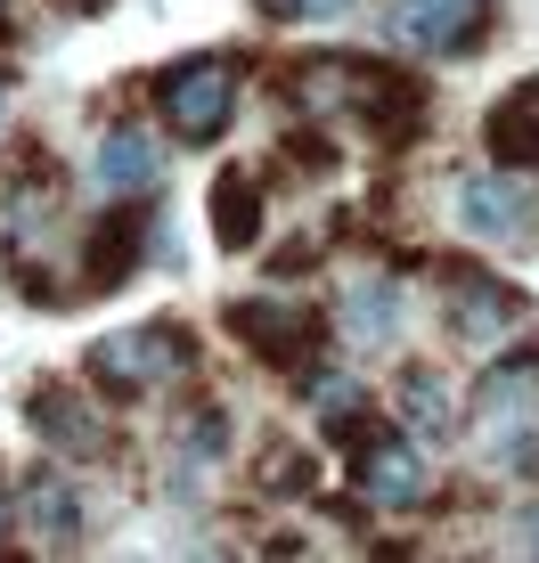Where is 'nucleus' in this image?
Masks as SVG:
<instances>
[{
  "label": "nucleus",
  "instance_id": "obj_14",
  "mask_svg": "<svg viewBox=\"0 0 539 563\" xmlns=\"http://www.w3.org/2000/svg\"><path fill=\"white\" fill-rule=\"evenodd\" d=\"M254 238H262V188H254V172H221V180H213V245H221V254H245Z\"/></svg>",
  "mask_w": 539,
  "mask_h": 563
},
{
  "label": "nucleus",
  "instance_id": "obj_11",
  "mask_svg": "<svg viewBox=\"0 0 539 563\" xmlns=\"http://www.w3.org/2000/svg\"><path fill=\"white\" fill-rule=\"evenodd\" d=\"M474 409H483L491 424H515L539 409V343H524V352L491 360L483 376H474Z\"/></svg>",
  "mask_w": 539,
  "mask_h": 563
},
{
  "label": "nucleus",
  "instance_id": "obj_9",
  "mask_svg": "<svg viewBox=\"0 0 539 563\" xmlns=\"http://www.w3.org/2000/svg\"><path fill=\"white\" fill-rule=\"evenodd\" d=\"M90 180L114 188V197H147V188L164 180V147L147 140L140 123H123V131H107L99 155H90Z\"/></svg>",
  "mask_w": 539,
  "mask_h": 563
},
{
  "label": "nucleus",
  "instance_id": "obj_2",
  "mask_svg": "<svg viewBox=\"0 0 539 563\" xmlns=\"http://www.w3.org/2000/svg\"><path fill=\"white\" fill-rule=\"evenodd\" d=\"M188 360H197V343H188V327H123V335H107L99 352H90V384H107V393H156V384L188 376Z\"/></svg>",
  "mask_w": 539,
  "mask_h": 563
},
{
  "label": "nucleus",
  "instance_id": "obj_7",
  "mask_svg": "<svg viewBox=\"0 0 539 563\" xmlns=\"http://www.w3.org/2000/svg\"><path fill=\"white\" fill-rule=\"evenodd\" d=\"M147 254V212H99V221L82 229V295H114V286L140 269Z\"/></svg>",
  "mask_w": 539,
  "mask_h": 563
},
{
  "label": "nucleus",
  "instance_id": "obj_10",
  "mask_svg": "<svg viewBox=\"0 0 539 563\" xmlns=\"http://www.w3.org/2000/svg\"><path fill=\"white\" fill-rule=\"evenodd\" d=\"M515 319H524V295H515V286H498V278H483V269L450 286V327H458V343H498Z\"/></svg>",
  "mask_w": 539,
  "mask_h": 563
},
{
  "label": "nucleus",
  "instance_id": "obj_19",
  "mask_svg": "<svg viewBox=\"0 0 539 563\" xmlns=\"http://www.w3.org/2000/svg\"><path fill=\"white\" fill-rule=\"evenodd\" d=\"M524 548L539 555V507H531V522H524Z\"/></svg>",
  "mask_w": 539,
  "mask_h": 563
},
{
  "label": "nucleus",
  "instance_id": "obj_15",
  "mask_svg": "<svg viewBox=\"0 0 539 563\" xmlns=\"http://www.w3.org/2000/svg\"><path fill=\"white\" fill-rule=\"evenodd\" d=\"M400 424H417L426 441H441L458 424V393L433 376V367H409V376H400Z\"/></svg>",
  "mask_w": 539,
  "mask_h": 563
},
{
  "label": "nucleus",
  "instance_id": "obj_8",
  "mask_svg": "<svg viewBox=\"0 0 539 563\" xmlns=\"http://www.w3.org/2000/svg\"><path fill=\"white\" fill-rule=\"evenodd\" d=\"M25 417H33V433H42L50 450H66V457H99L107 450V417L90 409V400H74L66 384H42V393L25 400Z\"/></svg>",
  "mask_w": 539,
  "mask_h": 563
},
{
  "label": "nucleus",
  "instance_id": "obj_5",
  "mask_svg": "<svg viewBox=\"0 0 539 563\" xmlns=\"http://www.w3.org/2000/svg\"><path fill=\"white\" fill-rule=\"evenodd\" d=\"M352 482L376 507H426L433 498L426 457H417L409 441H393V433H360V424H352Z\"/></svg>",
  "mask_w": 539,
  "mask_h": 563
},
{
  "label": "nucleus",
  "instance_id": "obj_1",
  "mask_svg": "<svg viewBox=\"0 0 539 563\" xmlns=\"http://www.w3.org/2000/svg\"><path fill=\"white\" fill-rule=\"evenodd\" d=\"M156 107H164L172 140L213 147L229 131V114H238V66L229 57H180V66L156 74Z\"/></svg>",
  "mask_w": 539,
  "mask_h": 563
},
{
  "label": "nucleus",
  "instance_id": "obj_13",
  "mask_svg": "<svg viewBox=\"0 0 539 563\" xmlns=\"http://www.w3.org/2000/svg\"><path fill=\"white\" fill-rule=\"evenodd\" d=\"M393 335H400L393 278H352V286H343V343H352V352H384Z\"/></svg>",
  "mask_w": 539,
  "mask_h": 563
},
{
  "label": "nucleus",
  "instance_id": "obj_20",
  "mask_svg": "<svg viewBox=\"0 0 539 563\" xmlns=\"http://www.w3.org/2000/svg\"><path fill=\"white\" fill-rule=\"evenodd\" d=\"M0 539H9V490H0Z\"/></svg>",
  "mask_w": 539,
  "mask_h": 563
},
{
  "label": "nucleus",
  "instance_id": "obj_12",
  "mask_svg": "<svg viewBox=\"0 0 539 563\" xmlns=\"http://www.w3.org/2000/svg\"><path fill=\"white\" fill-rule=\"evenodd\" d=\"M483 147H491L507 172H531V164H539V74H531V82H515L507 99L491 107Z\"/></svg>",
  "mask_w": 539,
  "mask_h": 563
},
{
  "label": "nucleus",
  "instance_id": "obj_17",
  "mask_svg": "<svg viewBox=\"0 0 539 563\" xmlns=\"http://www.w3.org/2000/svg\"><path fill=\"white\" fill-rule=\"evenodd\" d=\"M262 490L311 498V457H302V450H270V457H262Z\"/></svg>",
  "mask_w": 539,
  "mask_h": 563
},
{
  "label": "nucleus",
  "instance_id": "obj_3",
  "mask_svg": "<svg viewBox=\"0 0 539 563\" xmlns=\"http://www.w3.org/2000/svg\"><path fill=\"white\" fill-rule=\"evenodd\" d=\"M458 229L483 238V245H498V254H524V245L539 238L531 188L515 180L507 164H498V172H466V180H458Z\"/></svg>",
  "mask_w": 539,
  "mask_h": 563
},
{
  "label": "nucleus",
  "instance_id": "obj_18",
  "mask_svg": "<svg viewBox=\"0 0 539 563\" xmlns=\"http://www.w3.org/2000/svg\"><path fill=\"white\" fill-rule=\"evenodd\" d=\"M286 9H295L302 25H327V16H343V9H352V0H286Z\"/></svg>",
  "mask_w": 539,
  "mask_h": 563
},
{
  "label": "nucleus",
  "instance_id": "obj_4",
  "mask_svg": "<svg viewBox=\"0 0 539 563\" xmlns=\"http://www.w3.org/2000/svg\"><path fill=\"white\" fill-rule=\"evenodd\" d=\"M483 9L491 0H393L384 9V33L417 57H458L483 42Z\"/></svg>",
  "mask_w": 539,
  "mask_h": 563
},
{
  "label": "nucleus",
  "instance_id": "obj_6",
  "mask_svg": "<svg viewBox=\"0 0 539 563\" xmlns=\"http://www.w3.org/2000/svg\"><path fill=\"white\" fill-rule=\"evenodd\" d=\"M229 335L270 367H302V352L319 343V319L295 310V302H278V295H245V302H229Z\"/></svg>",
  "mask_w": 539,
  "mask_h": 563
},
{
  "label": "nucleus",
  "instance_id": "obj_16",
  "mask_svg": "<svg viewBox=\"0 0 539 563\" xmlns=\"http://www.w3.org/2000/svg\"><path fill=\"white\" fill-rule=\"evenodd\" d=\"M25 507H33V522H42V539H57V548L82 539V498H74L66 474H33L25 482Z\"/></svg>",
  "mask_w": 539,
  "mask_h": 563
}]
</instances>
